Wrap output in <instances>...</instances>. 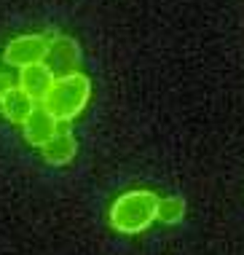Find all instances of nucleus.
<instances>
[{
	"mask_svg": "<svg viewBox=\"0 0 244 255\" xmlns=\"http://www.w3.org/2000/svg\"><path fill=\"white\" fill-rule=\"evenodd\" d=\"M156 210H158V196L153 191L145 188H134L126 191L110 204L108 220L110 226L118 234H126V237H134V234L148 231L153 223H156Z\"/></svg>",
	"mask_w": 244,
	"mask_h": 255,
	"instance_id": "nucleus-1",
	"label": "nucleus"
},
{
	"mask_svg": "<svg viewBox=\"0 0 244 255\" xmlns=\"http://www.w3.org/2000/svg\"><path fill=\"white\" fill-rule=\"evenodd\" d=\"M54 81H57V73H54L46 62H38V65H27V67L19 70L16 84L22 86L35 102H43L48 97V92H51Z\"/></svg>",
	"mask_w": 244,
	"mask_h": 255,
	"instance_id": "nucleus-6",
	"label": "nucleus"
},
{
	"mask_svg": "<svg viewBox=\"0 0 244 255\" xmlns=\"http://www.w3.org/2000/svg\"><path fill=\"white\" fill-rule=\"evenodd\" d=\"M48 46H51V35H40V32H27L5 43L3 49V62L16 70H22L27 65H38L46 62L48 57Z\"/></svg>",
	"mask_w": 244,
	"mask_h": 255,
	"instance_id": "nucleus-3",
	"label": "nucleus"
},
{
	"mask_svg": "<svg viewBox=\"0 0 244 255\" xmlns=\"http://www.w3.org/2000/svg\"><path fill=\"white\" fill-rule=\"evenodd\" d=\"M185 199L183 196H158V210H156V218L166 226H174L185 218Z\"/></svg>",
	"mask_w": 244,
	"mask_h": 255,
	"instance_id": "nucleus-9",
	"label": "nucleus"
},
{
	"mask_svg": "<svg viewBox=\"0 0 244 255\" xmlns=\"http://www.w3.org/2000/svg\"><path fill=\"white\" fill-rule=\"evenodd\" d=\"M57 132H59V119L43 105V102H38L35 110L30 113V119L22 124L24 140L30 142V145H35V148H43Z\"/></svg>",
	"mask_w": 244,
	"mask_h": 255,
	"instance_id": "nucleus-5",
	"label": "nucleus"
},
{
	"mask_svg": "<svg viewBox=\"0 0 244 255\" xmlns=\"http://www.w3.org/2000/svg\"><path fill=\"white\" fill-rule=\"evenodd\" d=\"M75 153H78V140H75V134L70 132V129H59V132L40 148V156H43L46 164H51V167H65V164H70L75 158Z\"/></svg>",
	"mask_w": 244,
	"mask_h": 255,
	"instance_id": "nucleus-7",
	"label": "nucleus"
},
{
	"mask_svg": "<svg viewBox=\"0 0 244 255\" xmlns=\"http://www.w3.org/2000/svg\"><path fill=\"white\" fill-rule=\"evenodd\" d=\"M16 86V81L11 78V75H5V73H0V102L5 100V94L11 92V89Z\"/></svg>",
	"mask_w": 244,
	"mask_h": 255,
	"instance_id": "nucleus-10",
	"label": "nucleus"
},
{
	"mask_svg": "<svg viewBox=\"0 0 244 255\" xmlns=\"http://www.w3.org/2000/svg\"><path fill=\"white\" fill-rule=\"evenodd\" d=\"M35 105H38V102H35L30 94H27L24 89L16 84L8 94H5V100L0 102V110H3V116H5V119H8L11 124L22 127V124L30 119V113L35 110Z\"/></svg>",
	"mask_w": 244,
	"mask_h": 255,
	"instance_id": "nucleus-8",
	"label": "nucleus"
},
{
	"mask_svg": "<svg viewBox=\"0 0 244 255\" xmlns=\"http://www.w3.org/2000/svg\"><path fill=\"white\" fill-rule=\"evenodd\" d=\"M46 65L59 75H70L78 73L81 67V46L67 35H51V46H48V57Z\"/></svg>",
	"mask_w": 244,
	"mask_h": 255,
	"instance_id": "nucleus-4",
	"label": "nucleus"
},
{
	"mask_svg": "<svg viewBox=\"0 0 244 255\" xmlns=\"http://www.w3.org/2000/svg\"><path fill=\"white\" fill-rule=\"evenodd\" d=\"M89 100H92V81H89V75L70 73V75H59L54 81L43 105L57 116L59 124H70L86 110Z\"/></svg>",
	"mask_w": 244,
	"mask_h": 255,
	"instance_id": "nucleus-2",
	"label": "nucleus"
}]
</instances>
